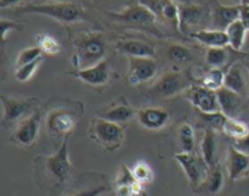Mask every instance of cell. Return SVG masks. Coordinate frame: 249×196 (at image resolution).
<instances>
[{"label": "cell", "instance_id": "cell-35", "mask_svg": "<svg viewBox=\"0 0 249 196\" xmlns=\"http://www.w3.org/2000/svg\"><path fill=\"white\" fill-rule=\"evenodd\" d=\"M169 1L170 0H139V4L150 10L155 15L156 19L163 20L164 10L167 5L169 4Z\"/></svg>", "mask_w": 249, "mask_h": 196}, {"label": "cell", "instance_id": "cell-44", "mask_svg": "<svg viewBox=\"0 0 249 196\" xmlns=\"http://www.w3.org/2000/svg\"><path fill=\"white\" fill-rule=\"evenodd\" d=\"M241 4H243V5H249V0H241Z\"/></svg>", "mask_w": 249, "mask_h": 196}, {"label": "cell", "instance_id": "cell-25", "mask_svg": "<svg viewBox=\"0 0 249 196\" xmlns=\"http://www.w3.org/2000/svg\"><path fill=\"white\" fill-rule=\"evenodd\" d=\"M221 132L229 138L237 140L247 136L249 133V127L246 122L240 121L236 117H228L221 127Z\"/></svg>", "mask_w": 249, "mask_h": 196}, {"label": "cell", "instance_id": "cell-18", "mask_svg": "<svg viewBox=\"0 0 249 196\" xmlns=\"http://www.w3.org/2000/svg\"><path fill=\"white\" fill-rule=\"evenodd\" d=\"M116 49L128 58H155L156 50L153 45L142 40H121L117 43Z\"/></svg>", "mask_w": 249, "mask_h": 196}, {"label": "cell", "instance_id": "cell-32", "mask_svg": "<svg viewBox=\"0 0 249 196\" xmlns=\"http://www.w3.org/2000/svg\"><path fill=\"white\" fill-rule=\"evenodd\" d=\"M41 62H43V58L38 59V60L33 61V62L31 63H27V65L16 67V71H15V78H16L18 82H28V80L33 77L34 73L36 72V70H38Z\"/></svg>", "mask_w": 249, "mask_h": 196}, {"label": "cell", "instance_id": "cell-12", "mask_svg": "<svg viewBox=\"0 0 249 196\" xmlns=\"http://www.w3.org/2000/svg\"><path fill=\"white\" fill-rule=\"evenodd\" d=\"M111 16L114 17L117 21L145 27L153 24L156 20H157L150 10L146 9L145 6L140 4L128 7V9H125L122 12H118V14H111Z\"/></svg>", "mask_w": 249, "mask_h": 196}, {"label": "cell", "instance_id": "cell-37", "mask_svg": "<svg viewBox=\"0 0 249 196\" xmlns=\"http://www.w3.org/2000/svg\"><path fill=\"white\" fill-rule=\"evenodd\" d=\"M138 180L134 177L133 171L126 167V166H122L118 172V176H117L116 185H133Z\"/></svg>", "mask_w": 249, "mask_h": 196}, {"label": "cell", "instance_id": "cell-30", "mask_svg": "<svg viewBox=\"0 0 249 196\" xmlns=\"http://www.w3.org/2000/svg\"><path fill=\"white\" fill-rule=\"evenodd\" d=\"M131 171H133V175L135 177V179L140 184L147 185L153 182L155 173H153V170L151 168V166L147 162H145V161H139V162H136L134 165V167L131 168Z\"/></svg>", "mask_w": 249, "mask_h": 196}, {"label": "cell", "instance_id": "cell-45", "mask_svg": "<svg viewBox=\"0 0 249 196\" xmlns=\"http://www.w3.org/2000/svg\"><path fill=\"white\" fill-rule=\"evenodd\" d=\"M245 66H246V68H247L248 75H249V62H246V63H245ZM248 99H249V95H248Z\"/></svg>", "mask_w": 249, "mask_h": 196}, {"label": "cell", "instance_id": "cell-21", "mask_svg": "<svg viewBox=\"0 0 249 196\" xmlns=\"http://www.w3.org/2000/svg\"><path fill=\"white\" fill-rule=\"evenodd\" d=\"M220 111L228 117H236L241 105V95L223 87L216 92Z\"/></svg>", "mask_w": 249, "mask_h": 196}, {"label": "cell", "instance_id": "cell-46", "mask_svg": "<svg viewBox=\"0 0 249 196\" xmlns=\"http://www.w3.org/2000/svg\"><path fill=\"white\" fill-rule=\"evenodd\" d=\"M233 1H236V2H240V4H241V0H233Z\"/></svg>", "mask_w": 249, "mask_h": 196}, {"label": "cell", "instance_id": "cell-31", "mask_svg": "<svg viewBox=\"0 0 249 196\" xmlns=\"http://www.w3.org/2000/svg\"><path fill=\"white\" fill-rule=\"evenodd\" d=\"M228 51L225 48H208L206 53V62L212 68H220L228 61Z\"/></svg>", "mask_w": 249, "mask_h": 196}, {"label": "cell", "instance_id": "cell-39", "mask_svg": "<svg viewBox=\"0 0 249 196\" xmlns=\"http://www.w3.org/2000/svg\"><path fill=\"white\" fill-rule=\"evenodd\" d=\"M105 192H106V187L100 185V187H96V188H90V189L80 190V192L75 193V194L71 196H100L101 194H104Z\"/></svg>", "mask_w": 249, "mask_h": 196}, {"label": "cell", "instance_id": "cell-6", "mask_svg": "<svg viewBox=\"0 0 249 196\" xmlns=\"http://www.w3.org/2000/svg\"><path fill=\"white\" fill-rule=\"evenodd\" d=\"M174 158L184 171L192 189L198 190L206 180L209 171L203 158H198L192 153H182V151L175 154Z\"/></svg>", "mask_w": 249, "mask_h": 196}, {"label": "cell", "instance_id": "cell-38", "mask_svg": "<svg viewBox=\"0 0 249 196\" xmlns=\"http://www.w3.org/2000/svg\"><path fill=\"white\" fill-rule=\"evenodd\" d=\"M232 146L249 157V133L246 137H243V138L233 140Z\"/></svg>", "mask_w": 249, "mask_h": 196}, {"label": "cell", "instance_id": "cell-20", "mask_svg": "<svg viewBox=\"0 0 249 196\" xmlns=\"http://www.w3.org/2000/svg\"><path fill=\"white\" fill-rule=\"evenodd\" d=\"M194 39L208 48H225L229 45V38L225 31L218 29H199L191 34Z\"/></svg>", "mask_w": 249, "mask_h": 196}, {"label": "cell", "instance_id": "cell-22", "mask_svg": "<svg viewBox=\"0 0 249 196\" xmlns=\"http://www.w3.org/2000/svg\"><path fill=\"white\" fill-rule=\"evenodd\" d=\"M202 158L207 165L208 170H212L216 166L215 155H216V137L214 129L211 127L204 129V136L201 143Z\"/></svg>", "mask_w": 249, "mask_h": 196}, {"label": "cell", "instance_id": "cell-7", "mask_svg": "<svg viewBox=\"0 0 249 196\" xmlns=\"http://www.w3.org/2000/svg\"><path fill=\"white\" fill-rule=\"evenodd\" d=\"M68 139L70 136L62 139L60 148L55 154L48 156L45 160V166L51 177L60 183H65L70 179L72 173V163L70 160V149H68Z\"/></svg>", "mask_w": 249, "mask_h": 196}, {"label": "cell", "instance_id": "cell-13", "mask_svg": "<svg viewBox=\"0 0 249 196\" xmlns=\"http://www.w3.org/2000/svg\"><path fill=\"white\" fill-rule=\"evenodd\" d=\"M226 171L231 180H240L248 177L249 157L231 145L226 157Z\"/></svg>", "mask_w": 249, "mask_h": 196}, {"label": "cell", "instance_id": "cell-28", "mask_svg": "<svg viewBox=\"0 0 249 196\" xmlns=\"http://www.w3.org/2000/svg\"><path fill=\"white\" fill-rule=\"evenodd\" d=\"M224 187V176L221 172L220 168L218 166H215L214 168L208 171V175H207L206 180L202 184V187L199 189H204L206 192H208L209 194H218L220 193V190Z\"/></svg>", "mask_w": 249, "mask_h": 196}, {"label": "cell", "instance_id": "cell-42", "mask_svg": "<svg viewBox=\"0 0 249 196\" xmlns=\"http://www.w3.org/2000/svg\"><path fill=\"white\" fill-rule=\"evenodd\" d=\"M240 20L245 24L247 31H249V5L241 4V16Z\"/></svg>", "mask_w": 249, "mask_h": 196}, {"label": "cell", "instance_id": "cell-33", "mask_svg": "<svg viewBox=\"0 0 249 196\" xmlns=\"http://www.w3.org/2000/svg\"><path fill=\"white\" fill-rule=\"evenodd\" d=\"M168 59H169L172 62L175 63H184L187 61L191 60V53H190L189 49H186L185 46L179 45V44H173L168 49Z\"/></svg>", "mask_w": 249, "mask_h": 196}, {"label": "cell", "instance_id": "cell-5", "mask_svg": "<svg viewBox=\"0 0 249 196\" xmlns=\"http://www.w3.org/2000/svg\"><path fill=\"white\" fill-rule=\"evenodd\" d=\"M191 85V78L185 72H168L163 75L152 88L150 89V94L153 97L170 98L180 94L189 89Z\"/></svg>", "mask_w": 249, "mask_h": 196}, {"label": "cell", "instance_id": "cell-19", "mask_svg": "<svg viewBox=\"0 0 249 196\" xmlns=\"http://www.w3.org/2000/svg\"><path fill=\"white\" fill-rule=\"evenodd\" d=\"M206 9L202 6H197V5H180L179 29L185 33L189 28L201 23L203 17H206Z\"/></svg>", "mask_w": 249, "mask_h": 196}, {"label": "cell", "instance_id": "cell-14", "mask_svg": "<svg viewBox=\"0 0 249 196\" xmlns=\"http://www.w3.org/2000/svg\"><path fill=\"white\" fill-rule=\"evenodd\" d=\"M75 78L80 79L82 82L87 83L94 87H100L108 82L109 79V65L107 61H101L97 65L91 66L85 70H75L71 73Z\"/></svg>", "mask_w": 249, "mask_h": 196}, {"label": "cell", "instance_id": "cell-10", "mask_svg": "<svg viewBox=\"0 0 249 196\" xmlns=\"http://www.w3.org/2000/svg\"><path fill=\"white\" fill-rule=\"evenodd\" d=\"M189 100L196 109H198L201 114L221 112L216 92L206 89L202 85H196V87L190 88Z\"/></svg>", "mask_w": 249, "mask_h": 196}, {"label": "cell", "instance_id": "cell-26", "mask_svg": "<svg viewBox=\"0 0 249 196\" xmlns=\"http://www.w3.org/2000/svg\"><path fill=\"white\" fill-rule=\"evenodd\" d=\"M225 82V72L221 68H211L207 71L199 79V85L212 92H218L224 87Z\"/></svg>", "mask_w": 249, "mask_h": 196}, {"label": "cell", "instance_id": "cell-2", "mask_svg": "<svg viewBox=\"0 0 249 196\" xmlns=\"http://www.w3.org/2000/svg\"><path fill=\"white\" fill-rule=\"evenodd\" d=\"M19 14H32L48 16L63 23H73L83 17L82 7L72 2H53V4L27 5L16 9Z\"/></svg>", "mask_w": 249, "mask_h": 196}, {"label": "cell", "instance_id": "cell-43", "mask_svg": "<svg viewBox=\"0 0 249 196\" xmlns=\"http://www.w3.org/2000/svg\"><path fill=\"white\" fill-rule=\"evenodd\" d=\"M22 0H0V7L1 9H6V7L14 6V5L18 4Z\"/></svg>", "mask_w": 249, "mask_h": 196}, {"label": "cell", "instance_id": "cell-1", "mask_svg": "<svg viewBox=\"0 0 249 196\" xmlns=\"http://www.w3.org/2000/svg\"><path fill=\"white\" fill-rule=\"evenodd\" d=\"M106 43L101 34L87 33L74 40L72 63L75 70H85L104 61Z\"/></svg>", "mask_w": 249, "mask_h": 196}, {"label": "cell", "instance_id": "cell-36", "mask_svg": "<svg viewBox=\"0 0 249 196\" xmlns=\"http://www.w3.org/2000/svg\"><path fill=\"white\" fill-rule=\"evenodd\" d=\"M204 121L207 122L209 127L212 129H219L221 131V127H223L224 122L228 118V116L223 114V112H214V114H202Z\"/></svg>", "mask_w": 249, "mask_h": 196}, {"label": "cell", "instance_id": "cell-11", "mask_svg": "<svg viewBox=\"0 0 249 196\" xmlns=\"http://www.w3.org/2000/svg\"><path fill=\"white\" fill-rule=\"evenodd\" d=\"M138 122L148 131H160L168 124L170 115L162 107H143L136 114Z\"/></svg>", "mask_w": 249, "mask_h": 196}, {"label": "cell", "instance_id": "cell-34", "mask_svg": "<svg viewBox=\"0 0 249 196\" xmlns=\"http://www.w3.org/2000/svg\"><path fill=\"white\" fill-rule=\"evenodd\" d=\"M41 54H43V51H41L40 48H38V46H31V48L24 49V50H22L21 53L17 55L16 67L27 65V63H31L33 62V61L38 60V59L43 58Z\"/></svg>", "mask_w": 249, "mask_h": 196}, {"label": "cell", "instance_id": "cell-41", "mask_svg": "<svg viewBox=\"0 0 249 196\" xmlns=\"http://www.w3.org/2000/svg\"><path fill=\"white\" fill-rule=\"evenodd\" d=\"M133 185H116V196H135Z\"/></svg>", "mask_w": 249, "mask_h": 196}, {"label": "cell", "instance_id": "cell-24", "mask_svg": "<svg viewBox=\"0 0 249 196\" xmlns=\"http://www.w3.org/2000/svg\"><path fill=\"white\" fill-rule=\"evenodd\" d=\"M178 144L182 153H194L196 146L195 129L187 122H182L178 128Z\"/></svg>", "mask_w": 249, "mask_h": 196}, {"label": "cell", "instance_id": "cell-40", "mask_svg": "<svg viewBox=\"0 0 249 196\" xmlns=\"http://www.w3.org/2000/svg\"><path fill=\"white\" fill-rule=\"evenodd\" d=\"M22 26H18V24H16L15 22L12 21H6V20H1V37L2 39L5 40V38H6V34L9 33V32L14 31V29H21Z\"/></svg>", "mask_w": 249, "mask_h": 196}, {"label": "cell", "instance_id": "cell-17", "mask_svg": "<svg viewBox=\"0 0 249 196\" xmlns=\"http://www.w3.org/2000/svg\"><path fill=\"white\" fill-rule=\"evenodd\" d=\"M241 16V4L225 6V5H216L213 10L212 24L213 29L218 31H226L231 23L240 20Z\"/></svg>", "mask_w": 249, "mask_h": 196}, {"label": "cell", "instance_id": "cell-4", "mask_svg": "<svg viewBox=\"0 0 249 196\" xmlns=\"http://www.w3.org/2000/svg\"><path fill=\"white\" fill-rule=\"evenodd\" d=\"M77 119L78 117L73 110L63 107L51 110L46 116L48 133L53 139H65L74 131Z\"/></svg>", "mask_w": 249, "mask_h": 196}, {"label": "cell", "instance_id": "cell-27", "mask_svg": "<svg viewBox=\"0 0 249 196\" xmlns=\"http://www.w3.org/2000/svg\"><path fill=\"white\" fill-rule=\"evenodd\" d=\"M133 116L134 111L128 104H119L107 110V112H105L102 118L114 122V123H123V122L130 121Z\"/></svg>", "mask_w": 249, "mask_h": 196}, {"label": "cell", "instance_id": "cell-8", "mask_svg": "<svg viewBox=\"0 0 249 196\" xmlns=\"http://www.w3.org/2000/svg\"><path fill=\"white\" fill-rule=\"evenodd\" d=\"M40 124L41 114L39 111H34L33 114L28 115L19 121L12 136L10 137V141L16 145L24 146V148L34 145L38 139Z\"/></svg>", "mask_w": 249, "mask_h": 196}, {"label": "cell", "instance_id": "cell-29", "mask_svg": "<svg viewBox=\"0 0 249 196\" xmlns=\"http://www.w3.org/2000/svg\"><path fill=\"white\" fill-rule=\"evenodd\" d=\"M36 46L48 55H57L61 51V45L53 36L46 33H39L36 36Z\"/></svg>", "mask_w": 249, "mask_h": 196}, {"label": "cell", "instance_id": "cell-16", "mask_svg": "<svg viewBox=\"0 0 249 196\" xmlns=\"http://www.w3.org/2000/svg\"><path fill=\"white\" fill-rule=\"evenodd\" d=\"M2 105V121L14 122L21 119L27 112L32 109L33 101L32 100H19L15 98H9L1 95L0 98Z\"/></svg>", "mask_w": 249, "mask_h": 196}, {"label": "cell", "instance_id": "cell-23", "mask_svg": "<svg viewBox=\"0 0 249 196\" xmlns=\"http://www.w3.org/2000/svg\"><path fill=\"white\" fill-rule=\"evenodd\" d=\"M226 34H228L229 38V45L231 49H233L235 51H240L241 49L245 45L246 40V34H247V28H246L245 24L242 23L241 20H237L233 23H231L230 26L226 28Z\"/></svg>", "mask_w": 249, "mask_h": 196}, {"label": "cell", "instance_id": "cell-9", "mask_svg": "<svg viewBox=\"0 0 249 196\" xmlns=\"http://www.w3.org/2000/svg\"><path fill=\"white\" fill-rule=\"evenodd\" d=\"M128 82L131 85H140L152 79L158 71V65L152 58H128Z\"/></svg>", "mask_w": 249, "mask_h": 196}, {"label": "cell", "instance_id": "cell-3", "mask_svg": "<svg viewBox=\"0 0 249 196\" xmlns=\"http://www.w3.org/2000/svg\"><path fill=\"white\" fill-rule=\"evenodd\" d=\"M90 138L107 151H116L123 145L125 132L119 123L99 117L94 118L90 127Z\"/></svg>", "mask_w": 249, "mask_h": 196}, {"label": "cell", "instance_id": "cell-15", "mask_svg": "<svg viewBox=\"0 0 249 196\" xmlns=\"http://www.w3.org/2000/svg\"><path fill=\"white\" fill-rule=\"evenodd\" d=\"M245 72H247L245 65L236 63V65L231 66L228 72H225L224 87L232 90L241 97L249 95V75L247 77Z\"/></svg>", "mask_w": 249, "mask_h": 196}]
</instances>
